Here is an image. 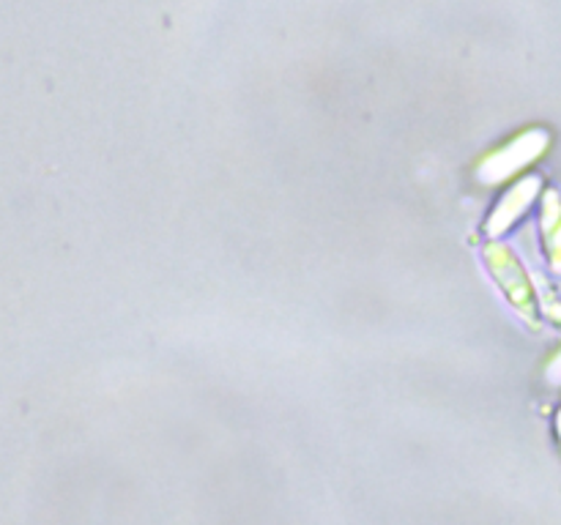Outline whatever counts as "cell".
<instances>
[{
	"instance_id": "1",
	"label": "cell",
	"mask_w": 561,
	"mask_h": 525,
	"mask_svg": "<svg viewBox=\"0 0 561 525\" xmlns=\"http://www.w3.org/2000/svg\"><path fill=\"white\" fill-rule=\"evenodd\" d=\"M548 142H551V137L542 129L526 131V135L515 137L510 145L499 148L491 156L482 159L477 173H480V178L485 180V184H499V180L510 178V175H515L518 170L529 167L535 159H540L542 151L548 148Z\"/></svg>"
},
{
	"instance_id": "2",
	"label": "cell",
	"mask_w": 561,
	"mask_h": 525,
	"mask_svg": "<svg viewBox=\"0 0 561 525\" xmlns=\"http://www.w3.org/2000/svg\"><path fill=\"white\" fill-rule=\"evenodd\" d=\"M485 257L488 262H491V271L496 273V279L502 282L507 299L515 304V310L524 312L531 323H537V295L529 277H526L524 266L518 262V257H515L504 244L488 246Z\"/></svg>"
},
{
	"instance_id": "3",
	"label": "cell",
	"mask_w": 561,
	"mask_h": 525,
	"mask_svg": "<svg viewBox=\"0 0 561 525\" xmlns=\"http://www.w3.org/2000/svg\"><path fill=\"white\" fill-rule=\"evenodd\" d=\"M540 186V178H535V175H531V178H524L520 184H515L513 189L502 197V202L493 208L491 219H488V235H502L504 230L513 228V224L518 222L520 213L535 202Z\"/></svg>"
},
{
	"instance_id": "4",
	"label": "cell",
	"mask_w": 561,
	"mask_h": 525,
	"mask_svg": "<svg viewBox=\"0 0 561 525\" xmlns=\"http://www.w3.org/2000/svg\"><path fill=\"white\" fill-rule=\"evenodd\" d=\"M542 235H546L551 268L561 271V197L553 189H548L542 197Z\"/></svg>"
},
{
	"instance_id": "5",
	"label": "cell",
	"mask_w": 561,
	"mask_h": 525,
	"mask_svg": "<svg viewBox=\"0 0 561 525\" xmlns=\"http://www.w3.org/2000/svg\"><path fill=\"white\" fill-rule=\"evenodd\" d=\"M551 381H561V353L557 355V359H553V364H551Z\"/></svg>"
},
{
	"instance_id": "6",
	"label": "cell",
	"mask_w": 561,
	"mask_h": 525,
	"mask_svg": "<svg viewBox=\"0 0 561 525\" xmlns=\"http://www.w3.org/2000/svg\"><path fill=\"white\" fill-rule=\"evenodd\" d=\"M557 430H559V441H561V410H559V416H557Z\"/></svg>"
}]
</instances>
